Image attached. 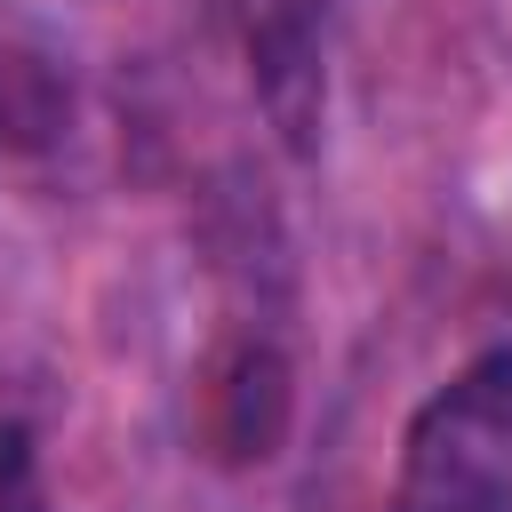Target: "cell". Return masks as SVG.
Segmentation results:
<instances>
[{
	"label": "cell",
	"mask_w": 512,
	"mask_h": 512,
	"mask_svg": "<svg viewBox=\"0 0 512 512\" xmlns=\"http://www.w3.org/2000/svg\"><path fill=\"white\" fill-rule=\"evenodd\" d=\"M392 512H512V352L456 368L408 416Z\"/></svg>",
	"instance_id": "obj_1"
},
{
	"label": "cell",
	"mask_w": 512,
	"mask_h": 512,
	"mask_svg": "<svg viewBox=\"0 0 512 512\" xmlns=\"http://www.w3.org/2000/svg\"><path fill=\"white\" fill-rule=\"evenodd\" d=\"M328 40H336V0H240V48L264 120L280 128L288 152L320 144L328 120Z\"/></svg>",
	"instance_id": "obj_2"
},
{
	"label": "cell",
	"mask_w": 512,
	"mask_h": 512,
	"mask_svg": "<svg viewBox=\"0 0 512 512\" xmlns=\"http://www.w3.org/2000/svg\"><path fill=\"white\" fill-rule=\"evenodd\" d=\"M200 424H208V448H216L224 464H264V456L280 448V432H288V360H280L264 336L232 344V352L208 368V408H200Z\"/></svg>",
	"instance_id": "obj_3"
},
{
	"label": "cell",
	"mask_w": 512,
	"mask_h": 512,
	"mask_svg": "<svg viewBox=\"0 0 512 512\" xmlns=\"http://www.w3.org/2000/svg\"><path fill=\"white\" fill-rule=\"evenodd\" d=\"M64 120H72L64 72L32 40L0 32V152H48L64 136Z\"/></svg>",
	"instance_id": "obj_4"
},
{
	"label": "cell",
	"mask_w": 512,
	"mask_h": 512,
	"mask_svg": "<svg viewBox=\"0 0 512 512\" xmlns=\"http://www.w3.org/2000/svg\"><path fill=\"white\" fill-rule=\"evenodd\" d=\"M0 512H48L40 456H32V432L16 416H0Z\"/></svg>",
	"instance_id": "obj_5"
}]
</instances>
